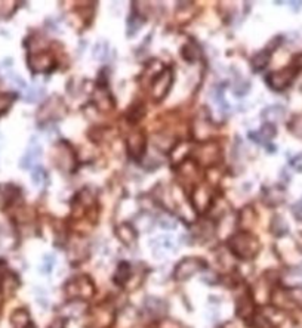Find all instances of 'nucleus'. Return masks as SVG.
I'll list each match as a JSON object with an SVG mask.
<instances>
[{"label": "nucleus", "mask_w": 302, "mask_h": 328, "mask_svg": "<svg viewBox=\"0 0 302 328\" xmlns=\"http://www.w3.org/2000/svg\"><path fill=\"white\" fill-rule=\"evenodd\" d=\"M295 74H296V70L293 67H287L284 70H280V71H276V73H271L268 77H266V83L276 89V91H282V89H286L295 78Z\"/></svg>", "instance_id": "obj_1"}, {"label": "nucleus", "mask_w": 302, "mask_h": 328, "mask_svg": "<svg viewBox=\"0 0 302 328\" xmlns=\"http://www.w3.org/2000/svg\"><path fill=\"white\" fill-rule=\"evenodd\" d=\"M171 85H172V73H171V70L161 71L154 78V81H153V86H151L153 88V96L156 99H161L166 95V92L169 91Z\"/></svg>", "instance_id": "obj_2"}, {"label": "nucleus", "mask_w": 302, "mask_h": 328, "mask_svg": "<svg viewBox=\"0 0 302 328\" xmlns=\"http://www.w3.org/2000/svg\"><path fill=\"white\" fill-rule=\"evenodd\" d=\"M274 136H276V128H274L273 123H265L259 132H253V133H250V138H252L255 142H259V144L270 141V139L274 138Z\"/></svg>", "instance_id": "obj_3"}, {"label": "nucleus", "mask_w": 302, "mask_h": 328, "mask_svg": "<svg viewBox=\"0 0 302 328\" xmlns=\"http://www.w3.org/2000/svg\"><path fill=\"white\" fill-rule=\"evenodd\" d=\"M127 149L129 154L133 157H140L144 152V138L141 133H133L129 139H127Z\"/></svg>", "instance_id": "obj_4"}, {"label": "nucleus", "mask_w": 302, "mask_h": 328, "mask_svg": "<svg viewBox=\"0 0 302 328\" xmlns=\"http://www.w3.org/2000/svg\"><path fill=\"white\" fill-rule=\"evenodd\" d=\"M268 62H270V54L262 51L258 55H255V58L252 59V67H253L255 71H261L268 65Z\"/></svg>", "instance_id": "obj_5"}, {"label": "nucleus", "mask_w": 302, "mask_h": 328, "mask_svg": "<svg viewBox=\"0 0 302 328\" xmlns=\"http://www.w3.org/2000/svg\"><path fill=\"white\" fill-rule=\"evenodd\" d=\"M39 155H40V148L37 145L31 146V148L28 149V152L25 154V157L22 158L21 166H22V167H31L33 163L39 158Z\"/></svg>", "instance_id": "obj_6"}, {"label": "nucleus", "mask_w": 302, "mask_h": 328, "mask_svg": "<svg viewBox=\"0 0 302 328\" xmlns=\"http://www.w3.org/2000/svg\"><path fill=\"white\" fill-rule=\"evenodd\" d=\"M31 179H33L36 186H42V185H45V183L48 182V175H46V172L43 169L37 167L31 173Z\"/></svg>", "instance_id": "obj_7"}, {"label": "nucleus", "mask_w": 302, "mask_h": 328, "mask_svg": "<svg viewBox=\"0 0 302 328\" xmlns=\"http://www.w3.org/2000/svg\"><path fill=\"white\" fill-rule=\"evenodd\" d=\"M198 56H200V49L195 46L194 43H190L184 48V58L185 59L194 62L195 59H198Z\"/></svg>", "instance_id": "obj_8"}, {"label": "nucleus", "mask_w": 302, "mask_h": 328, "mask_svg": "<svg viewBox=\"0 0 302 328\" xmlns=\"http://www.w3.org/2000/svg\"><path fill=\"white\" fill-rule=\"evenodd\" d=\"M290 129H292L295 133H298V136H302V117H298V118L293 121V125L290 126Z\"/></svg>", "instance_id": "obj_9"}, {"label": "nucleus", "mask_w": 302, "mask_h": 328, "mask_svg": "<svg viewBox=\"0 0 302 328\" xmlns=\"http://www.w3.org/2000/svg\"><path fill=\"white\" fill-rule=\"evenodd\" d=\"M11 99H9V95H0V111L5 109L9 105Z\"/></svg>", "instance_id": "obj_10"}, {"label": "nucleus", "mask_w": 302, "mask_h": 328, "mask_svg": "<svg viewBox=\"0 0 302 328\" xmlns=\"http://www.w3.org/2000/svg\"><path fill=\"white\" fill-rule=\"evenodd\" d=\"M301 204H302V202H301Z\"/></svg>", "instance_id": "obj_11"}]
</instances>
